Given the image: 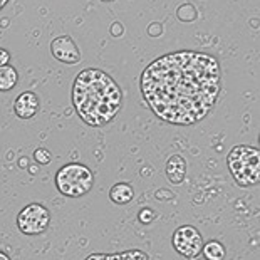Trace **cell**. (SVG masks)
<instances>
[{
	"label": "cell",
	"instance_id": "1",
	"mask_svg": "<svg viewBox=\"0 0 260 260\" xmlns=\"http://www.w3.org/2000/svg\"><path fill=\"white\" fill-rule=\"evenodd\" d=\"M141 92L165 123L195 124L212 113L220 98V62L212 54L197 51L165 54L143 71Z\"/></svg>",
	"mask_w": 260,
	"mask_h": 260
},
{
	"label": "cell",
	"instance_id": "2",
	"mask_svg": "<svg viewBox=\"0 0 260 260\" xmlns=\"http://www.w3.org/2000/svg\"><path fill=\"white\" fill-rule=\"evenodd\" d=\"M73 103L79 118L89 126L111 123L123 104L118 82L101 69H84L74 79Z\"/></svg>",
	"mask_w": 260,
	"mask_h": 260
},
{
	"label": "cell",
	"instance_id": "3",
	"mask_svg": "<svg viewBox=\"0 0 260 260\" xmlns=\"http://www.w3.org/2000/svg\"><path fill=\"white\" fill-rule=\"evenodd\" d=\"M226 165L237 185L255 186L260 180V153L255 146L239 145L232 148L226 156Z\"/></svg>",
	"mask_w": 260,
	"mask_h": 260
},
{
	"label": "cell",
	"instance_id": "4",
	"mask_svg": "<svg viewBox=\"0 0 260 260\" xmlns=\"http://www.w3.org/2000/svg\"><path fill=\"white\" fill-rule=\"evenodd\" d=\"M94 173L82 163H68L56 173V186L59 193L69 198H81L91 191Z\"/></svg>",
	"mask_w": 260,
	"mask_h": 260
},
{
	"label": "cell",
	"instance_id": "5",
	"mask_svg": "<svg viewBox=\"0 0 260 260\" xmlns=\"http://www.w3.org/2000/svg\"><path fill=\"white\" fill-rule=\"evenodd\" d=\"M51 213L42 203H29L17 215V226L24 235H41L49 229Z\"/></svg>",
	"mask_w": 260,
	"mask_h": 260
},
{
	"label": "cell",
	"instance_id": "6",
	"mask_svg": "<svg viewBox=\"0 0 260 260\" xmlns=\"http://www.w3.org/2000/svg\"><path fill=\"white\" fill-rule=\"evenodd\" d=\"M171 242H173L175 250L186 258H195L197 255H200L203 248V237L191 225H183L176 229Z\"/></svg>",
	"mask_w": 260,
	"mask_h": 260
},
{
	"label": "cell",
	"instance_id": "7",
	"mask_svg": "<svg viewBox=\"0 0 260 260\" xmlns=\"http://www.w3.org/2000/svg\"><path fill=\"white\" fill-rule=\"evenodd\" d=\"M51 54L62 64H77L81 60V52L74 39L71 36H59L51 42Z\"/></svg>",
	"mask_w": 260,
	"mask_h": 260
},
{
	"label": "cell",
	"instance_id": "8",
	"mask_svg": "<svg viewBox=\"0 0 260 260\" xmlns=\"http://www.w3.org/2000/svg\"><path fill=\"white\" fill-rule=\"evenodd\" d=\"M39 108H41V99L36 92L25 91L17 96L14 103V113L20 119H30L37 114Z\"/></svg>",
	"mask_w": 260,
	"mask_h": 260
},
{
	"label": "cell",
	"instance_id": "9",
	"mask_svg": "<svg viewBox=\"0 0 260 260\" xmlns=\"http://www.w3.org/2000/svg\"><path fill=\"white\" fill-rule=\"evenodd\" d=\"M185 171H186V163L185 159L180 156V154H175L171 156L167 163V176L171 183L178 185L183 181L185 178Z\"/></svg>",
	"mask_w": 260,
	"mask_h": 260
},
{
	"label": "cell",
	"instance_id": "10",
	"mask_svg": "<svg viewBox=\"0 0 260 260\" xmlns=\"http://www.w3.org/2000/svg\"><path fill=\"white\" fill-rule=\"evenodd\" d=\"M19 82V73L14 66L10 64H5V66H0V91L2 92H7V91H12Z\"/></svg>",
	"mask_w": 260,
	"mask_h": 260
},
{
	"label": "cell",
	"instance_id": "11",
	"mask_svg": "<svg viewBox=\"0 0 260 260\" xmlns=\"http://www.w3.org/2000/svg\"><path fill=\"white\" fill-rule=\"evenodd\" d=\"M109 198L116 205H126L135 198V190L128 183H116L111 190H109Z\"/></svg>",
	"mask_w": 260,
	"mask_h": 260
},
{
	"label": "cell",
	"instance_id": "12",
	"mask_svg": "<svg viewBox=\"0 0 260 260\" xmlns=\"http://www.w3.org/2000/svg\"><path fill=\"white\" fill-rule=\"evenodd\" d=\"M202 253L207 260H223L226 252L223 243H220L218 240H210L208 243H203Z\"/></svg>",
	"mask_w": 260,
	"mask_h": 260
},
{
	"label": "cell",
	"instance_id": "13",
	"mask_svg": "<svg viewBox=\"0 0 260 260\" xmlns=\"http://www.w3.org/2000/svg\"><path fill=\"white\" fill-rule=\"evenodd\" d=\"M106 260H149V258L141 250H126L119 253H108Z\"/></svg>",
	"mask_w": 260,
	"mask_h": 260
},
{
	"label": "cell",
	"instance_id": "14",
	"mask_svg": "<svg viewBox=\"0 0 260 260\" xmlns=\"http://www.w3.org/2000/svg\"><path fill=\"white\" fill-rule=\"evenodd\" d=\"M34 158H36V161H39L41 165H47L51 161V153H49L46 148H39V149H36Z\"/></svg>",
	"mask_w": 260,
	"mask_h": 260
},
{
	"label": "cell",
	"instance_id": "15",
	"mask_svg": "<svg viewBox=\"0 0 260 260\" xmlns=\"http://www.w3.org/2000/svg\"><path fill=\"white\" fill-rule=\"evenodd\" d=\"M138 218H140V222L143 223H151L154 220V212L151 208H143L140 215H138Z\"/></svg>",
	"mask_w": 260,
	"mask_h": 260
},
{
	"label": "cell",
	"instance_id": "16",
	"mask_svg": "<svg viewBox=\"0 0 260 260\" xmlns=\"http://www.w3.org/2000/svg\"><path fill=\"white\" fill-rule=\"evenodd\" d=\"M9 60H10V54H9V51H5V49L0 47V66L9 64Z\"/></svg>",
	"mask_w": 260,
	"mask_h": 260
},
{
	"label": "cell",
	"instance_id": "17",
	"mask_svg": "<svg viewBox=\"0 0 260 260\" xmlns=\"http://www.w3.org/2000/svg\"><path fill=\"white\" fill-rule=\"evenodd\" d=\"M108 253H103V252H98V253H91L89 257H86L84 260H106Z\"/></svg>",
	"mask_w": 260,
	"mask_h": 260
},
{
	"label": "cell",
	"instance_id": "18",
	"mask_svg": "<svg viewBox=\"0 0 260 260\" xmlns=\"http://www.w3.org/2000/svg\"><path fill=\"white\" fill-rule=\"evenodd\" d=\"M0 260H10V257L7 255V253H4L2 250H0Z\"/></svg>",
	"mask_w": 260,
	"mask_h": 260
},
{
	"label": "cell",
	"instance_id": "19",
	"mask_svg": "<svg viewBox=\"0 0 260 260\" xmlns=\"http://www.w3.org/2000/svg\"><path fill=\"white\" fill-rule=\"evenodd\" d=\"M7 2H9V0H0V10L5 7V4H7Z\"/></svg>",
	"mask_w": 260,
	"mask_h": 260
},
{
	"label": "cell",
	"instance_id": "20",
	"mask_svg": "<svg viewBox=\"0 0 260 260\" xmlns=\"http://www.w3.org/2000/svg\"><path fill=\"white\" fill-rule=\"evenodd\" d=\"M103 2H113V0H103Z\"/></svg>",
	"mask_w": 260,
	"mask_h": 260
}]
</instances>
